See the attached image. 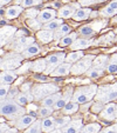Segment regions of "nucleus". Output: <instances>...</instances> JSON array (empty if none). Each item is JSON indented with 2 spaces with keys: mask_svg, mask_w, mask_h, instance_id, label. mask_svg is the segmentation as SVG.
Masks as SVG:
<instances>
[{
  "mask_svg": "<svg viewBox=\"0 0 117 133\" xmlns=\"http://www.w3.org/2000/svg\"><path fill=\"white\" fill-rule=\"evenodd\" d=\"M12 0H0V6H4V5H7L10 4Z\"/></svg>",
  "mask_w": 117,
  "mask_h": 133,
  "instance_id": "nucleus-51",
  "label": "nucleus"
},
{
  "mask_svg": "<svg viewBox=\"0 0 117 133\" xmlns=\"http://www.w3.org/2000/svg\"><path fill=\"white\" fill-rule=\"evenodd\" d=\"M56 17H57V11L56 10H54V8H45V10L40 11V13H39V15H37L36 19L40 21L43 26L45 24L52 21L53 19H55Z\"/></svg>",
  "mask_w": 117,
  "mask_h": 133,
  "instance_id": "nucleus-14",
  "label": "nucleus"
},
{
  "mask_svg": "<svg viewBox=\"0 0 117 133\" xmlns=\"http://www.w3.org/2000/svg\"><path fill=\"white\" fill-rule=\"evenodd\" d=\"M100 118L103 120L111 121L117 118V103H109L100 113Z\"/></svg>",
  "mask_w": 117,
  "mask_h": 133,
  "instance_id": "nucleus-11",
  "label": "nucleus"
},
{
  "mask_svg": "<svg viewBox=\"0 0 117 133\" xmlns=\"http://www.w3.org/2000/svg\"><path fill=\"white\" fill-rule=\"evenodd\" d=\"M49 133H62V130H60V128H55L54 131H52V132Z\"/></svg>",
  "mask_w": 117,
  "mask_h": 133,
  "instance_id": "nucleus-52",
  "label": "nucleus"
},
{
  "mask_svg": "<svg viewBox=\"0 0 117 133\" xmlns=\"http://www.w3.org/2000/svg\"><path fill=\"white\" fill-rule=\"evenodd\" d=\"M63 24L62 19H60V18H55V19H53L52 21H49V23L45 24V25L42 26V30H48V31H55L57 27H60L61 25Z\"/></svg>",
  "mask_w": 117,
  "mask_h": 133,
  "instance_id": "nucleus-34",
  "label": "nucleus"
},
{
  "mask_svg": "<svg viewBox=\"0 0 117 133\" xmlns=\"http://www.w3.org/2000/svg\"><path fill=\"white\" fill-rule=\"evenodd\" d=\"M76 33L80 34L82 38H90L96 33V31L94 30V27L91 25H84V26H81Z\"/></svg>",
  "mask_w": 117,
  "mask_h": 133,
  "instance_id": "nucleus-32",
  "label": "nucleus"
},
{
  "mask_svg": "<svg viewBox=\"0 0 117 133\" xmlns=\"http://www.w3.org/2000/svg\"><path fill=\"white\" fill-rule=\"evenodd\" d=\"M96 58L95 55H91V54H88V55H84L82 59L75 63L74 65L72 66V70H70V73L73 75H81V74H84V73L88 72L90 67L92 65V61L94 59Z\"/></svg>",
  "mask_w": 117,
  "mask_h": 133,
  "instance_id": "nucleus-7",
  "label": "nucleus"
},
{
  "mask_svg": "<svg viewBox=\"0 0 117 133\" xmlns=\"http://www.w3.org/2000/svg\"><path fill=\"white\" fill-rule=\"evenodd\" d=\"M29 86H32L30 83L24 84V85L21 86V91H22V92H30V91H32V87H29Z\"/></svg>",
  "mask_w": 117,
  "mask_h": 133,
  "instance_id": "nucleus-48",
  "label": "nucleus"
},
{
  "mask_svg": "<svg viewBox=\"0 0 117 133\" xmlns=\"http://www.w3.org/2000/svg\"><path fill=\"white\" fill-rule=\"evenodd\" d=\"M108 60H109V57L108 55H98L96 58L94 59L92 61V65L91 67L88 70V72L85 73L88 78H98L101 75L103 74L104 72V68H107V64H108Z\"/></svg>",
  "mask_w": 117,
  "mask_h": 133,
  "instance_id": "nucleus-6",
  "label": "nucleus"
},
{
  "mask_svg": "<svg viewBox=\"0 0 117 133\" xmlns=\"http://www.w3.org/2000/svg\"><path fill=\"white\" fill-rule=\"evenodd\" d=\"M54 112L53 107H46V106H41L39 110H37V117L40 118H47V117H50Z\"/></svg>",
  "mask_w": 117,
  "mask_h": 133,
  "instance_id": "nucleus-38",
  "label": "nucleus"
},
{
  "mask_svg": "<svg viewBox=\"0 0 117 133\" xmlns=\"http://www.w3.org/2000/svg\"><path fill=\"white\" fill-rule=\"evenodd\" d=\"M41 128L43 133H49L54 131L55 128V118L54 117H47V118L41 119Z\"/></svg>",
  "mask_w": 117,
  "mask_h": 133,
  "instance_id": "nucleus-24",
  "label": "nucleus"
},
{
  "mask_svg": "<svg viewBox=\"0 0 117 133\" xmlns=\"http://www.w3.org/2000/svg\"><path fill=\"white\" fill-rule=\"evenodd\" d=\"M22 12H24L22 6H20V5L10 6V7H7L5 11V18L6 19H15V18H18Z\"/></svg>",
  "mask_w": 117,
  "mask_h": 133,
  "instance_id": "nucleus-21",
  "label": "nucleus"
},
{
  "mask_svg": "<svg viewBox=\"0 0 117 133\" xmlns=\"http://www.w3.org/2000/svg\"><path fill=\"white\" fill-rule=\"evenodd\" d=\"M19 88L18 87H11V90H10V92H8V96H7V98L8 99H15V97L19 94Z\"/></svg>",
  "mask_w": 117,
  "mask_h": 133,
  "instance_id": "nucleus-45",
  "label": "nucleus"
},
{
  "mask_svg": "<svg viewBox=\"0 0 117 133\" xmlns=\"http://www.w3.org/2000/svg\"><path fill=\"white\" fill-rule=\"evenodd\" d=\"M115 33H116V34H117V28H116V31H115Z\"/></svg>",
  "mask_w": 117,
  "mask_h": 133,
  "instance_id": "nucleus-54",
  "label": "nucleus"
},
{
  "mask_svg": "<svg viewBox=\"0 0 117 133\" xmlns=\"http://www.w3.org/2000/svg\"><path fill=\"white\" fill-rule=\"evenodd\" d=\"M43 0H21V6L24 8L26 7H33V6H37L42 4Z\"/></svg>",
  "mask_w": 117,
  "mask_h": 133,
  "instance_id": "nucleus-41",
  "label": "nucleus"
},
{
  "mask_svg": "<svg viewBox=\"0 0 117 133\" xmlns=\"http://www.w3.org/2000/svg\"><path fill=\"white\" fill-rule=\"evenodd\" d=\"M82 119H73L62 130V133H80L82 130Z\"/></svg>",
  "mask_w": 117,
  "mask_h": 133,
  "instance_id": "nucleus-16",
  "label": "nucleus"
},
{
  "mask_svg": "<svg viewBox=\"0 0 117 133\" xmlns=\"http://www.w3.org/2000/svg\"><path fill=\"white\" fill-rule=\"evenodd\" d=\"M69 33H72L70 26L67 25V24H62L60 27H57L56 30L54 31V39L55 40H61L63 37L68 35Z\"/></svg>",
  "mask_w": 117,
  "mask_h": 133,
  "instance_id": "nucleus-26",
  "label": "nucleus"
},
{
  "mask_svg": "<svg viewBox=\"0 0 117 133\" xmlns=\"http://www.w3.org/2000/svg\"><path fill=\"white\" fill-rule=\"evenodd\" d=\"M80 4H69V5H65L57 11V18L60 19H68L74 15V13L80 8Z\"/></svg>",
  "mask_w": 117,
  "mask_h": 133,
  "instance_id": "nucleus-13",
  "label": "nucleus"
},
{
  "mask_svg": "<svg viewBox=\"0 0 117 133\" xmlns=\"http://www.w3.org/2000/svg\"><path fill=\"white\" fill-rule=\"evenodd\" d=\"M8 127V125H6V124H0V133H4Z\"/></svg>",
  "mask_w": 117,
  "mask_h": 133,
  "instance_id": "nucleus-49",
  "label": "nucleus"
},
{
  "mask_svg": "<svg viewBox=\"0 0 117 133\" xmlns=\"http://www.w3.org/2000/svg\"><path fill=\"white\" fill-rule=\"evenodd\" d=\"M105 70H107V72L110 73V74H116L117 73V53L112 54L109 58Z\"/></svg>",
  "mask_w": 117,
  "mask_h": 133,
  "instance_id": "nucleus-33",
  "label": "nucleus"
},
{
  "mask_svg": "<svg viewBox=\"0 0 117 133\" xmlns=\"http://www.w3.org/2000/svg\"><path fill=\"white\" fill-rule=\"evenodd\" d=\"M112 23L117 24V15H116V17H115V18H114V19H112Z\"/></svg>",
  "mask_w": 117,
  "mask_h": 133,
  "instance_id": "nucleus-53",
  "label": "nucleus"
},
{
  "mask_svg": "<svg viewBox=\"0 0 117 133\" xmlns=\"http://www.w3.org/2000/svg\"><path fill=\"white\" fill-rule=\"evenodd\" d=\"M66 53L65 52H56L53 53V54H49L46 58V61H47V70L45 71V74H50L57 66H60L61 64H63L66 59Z\"/></svg>",
  "mask_w": 117,
  "mask_h": 133,
  "instance_id": "nucleus-9",
  "label": "nucleus"
},
{
  "mask_svg": "<svg viewBox=\"0 0 117 133\" xmlns=\"http://www.w3.org/2000/svg\"><path fill=\"white\" fill-rule=\"evenodd\" d=\"M35 40L33 37H19L17 38L15 40H12L8 45V48L12 50L13 52H17V53H22L24 51L26 50V47H28L29 45L34 44Z\"/></svg>",
  "mask_w": 117,
  "mask_h": 133,
  "instance_id": "nucleus-8",
  "label": "nucleus"
},
{
  "mask_svg": "<svg viewBox=\"0 0 117 133\" xmlns=\"http://www.w3.org/2000/svg\"><path fill=\"white\" fill-rule=\"evenodd\" d=\"M97 87L96 85H85V86H80L74 91L72 97V101L77 104H85L90 101L94 97H96L97 93Z\"/></svg>",
  "mask_w": 117,
  "mask_h": 133,
  "instance_id": "nucleus-2",
  "label": "nucleus"
},
{
  "mask_svg": "<svg viewBox=\"0 0 117 133\" xmlns=\"http://www.w3.org/2000/svg\"><path fill=\"white\" fill-rule=\"evenodd\" d=\"M60 91L59 86L55 84H50V83H42V84H34L32 86V93L33 99L35 101H41L42 99H45L46 97L50 96L53 93H56Z\"/></svg>",
  "mask_w": 117,
  "mask_h": 133,
  "instance_id": "nucleus-3",
  "label": "nucleus"
},
{
  "mask_svg": "<svg viewBox=\"0 0 117 133\" xmlns=\"http://www.w3.org/2000/svg\"><path fill=\"white\" fill-rule=\"evenodd\" d=\"M104 1L105 0H79V4H80L82 7H88V6L96 5V4L104 3Z\"/></svg>",
  "mask_w": 117,
  "mask_h": 133,
  "instance_id": "nucleus-42",
  "label": "nucleus"
},
{
  "mask_svg": "<svg viewBox=\"0 0 117 133\" xmlns=\"http://www.w3.org/2000/svg\"><path fill=\"white\" fill-rule=\"evenodd\" d=\"M14 100L17 101L19 105L24 106V105H26V104L33 101L34 99H33V96H32V93L30 92H20L17 97H15Z\"/></svg>",
  "mask_w": 117,
  "mask_h": 133,
  "instance_id": "nucleus-30",
  "label": "nucleus"
},
{
  "mask_svg": "<svg viewBox=\"0 0 117 133\" xmlns=\"http://www.w3.org/2000/svg\"><path fill=\"white\" fill-rule=\"evenodd\" d=\"M115 14H117V0H112L109 5H107L104 8L100 11V15L105 18L114 17Z\"/></svg>",
  "mask_w": 117,
  "mask_h": 133,
  "instance_id": "nucleus-20",
  "label": "nucleus"
},
{
  "mask_svg": "<svg viewBox=\"0 0 117 133\" xmlns=\"http://www.w3.org/2000/svg\"><path fill=\"white\" fill-rule=\"evenodd\" d=\"M101 133H117V124L116 125H111L109 127H105L101 130Z\"/></svg>",
  "mask_w": 117,
  "mask_h": 133,
  "instance_id": "nucleus-46",
  "label": "nucleus"
},
{
  "mask_svg": "<svg viewBox=\"0 0 117 133\" xmlns=\"http://www.w3.org/2000/svg\"><path fill=\"white\" fill-rule=\"evenodd\" d=\"M30 71L33 72H36V73H41V72H45L47 70V61L45 59H36L35 61L30 63Z\"/></svg>",
  "mask_w": 117,
  "mask_h": 133,
  "instance_id": "nucleus-27",
  "label": "nucleus"
},
{
  "mask_svg": "<svg viewBox=\"0 0 117 133\" xmlns=\"http://www.w3.org/2000/svg\"><path fill=\"white\" fill-rule=\"evenodd\" d=\"M10 90H11L10 85H0V100L7 98Z\"/></svg>",
  "mask_w": 117,
  "mask_h": 133,
  "instance_id": "nucleus-43",
  "label": "nucleus"
},
{
  "mask_svg": "<svg viewBox=\"0 0 117 133\" xmlns=\"http://www.w3.org/2000/svg\"><path fill=\"white\" fill-rule=\"evenodd\" d=\"M90 13H91V10L89 7H80L76 12L73 15V19L75 21H82V20H87L88 18L90 17Z\"/></svg>",
  "mask_w": 117,
  "mask_h": 133,
  "instance_id": "nucleus-23",
  "label": "nucleus"
},
{
  "mask_svg": "<svg viewBox=\"0 0 117 133\" xmlns=\"http://www.w3.org/2000/svg\"><path fill=\"white\" fill-rule=\"evenodd\" d=\"M24 57L20 53L10 52L0 57V70L1 71H14L21 65Z\"/></svg>",
  "mask_w": 117,
  "mask_h": 133,
  "instance_id": "nucleus-4",
  "label": "nucleus"
},
{
  "mask_svg": "<svg viewBox=\"0 0 117 133\" xmlns=\"http://www.w3.org/2000/svg\"><path fill=\"white\" fill-rule=\"evenodd\" d=\"M36 38L42 44H48L52 40H54V31L48 30H40L36 33Z\"/></svg>",
  "mask_w": 117,
  "mask_h": 133,
  "instance_id": "nucleus-25",
  "label": "nucleus"
},
{
  "mask_svg": "<svg viewBox=\"0 0 117 133\" xmlns=\"http://www.w3.org/2000/svg\"><path fill=\"white\" fill-rule=\"evenodd\" d=\"M18 78L15 71H3L0 72V85H11Z\"/></svg>",
  "mask_w": 117,
  "mask_h": 133,
  "instance_id": "nucleus-18",
  "label": "nucleus"
},
{
  "mask_svg": "<svg viewBox=\"0 0 117 133\" xmlns=\"http://www.w3.org/2000/svg\"><path fill=\"white\" fill-rule=\"evenodd\" d=\"M4 133H18V130L15 127H10V128H7Z\"/></svg>",
  "mask_w": 117,
  "mask_h": 133,
  "instance_id": "nucleus-50",
  "label": "nucleus"
},
{
  "mask_svg": "<svg viewBox=\"0 0 117 133\" xmlns=\"http://www.w3.org/2000/svg\"><path fill=\"white\" fill-rule=\"evenodd\" d=\"M17 32H18L17 28L11 25H6L0 27V48L6 46L7 44H10Z\"/></svg>",
  "mask_w": 117,
  "mask_h": 133,
  "instance_id": "nucleus-10",
  "label": "nucleus"
},
{
  "mask_svg": "<svg viewBox=\"0 0 117 133\" xmlns=\"http://www.w3.org/2000/svg\"><path fill=\"white\" fill-rule=\"evenodd\" d=\"M83 57H84V52H83V51H73V52L68 53V54L66 55L65 61L74 65L75 63H77V61L80 60V59H82Z\"/></svg>",
  "mask_w": 117,
  "mask_h": 133,
  "instance_id": "nucleus-29",
  "label": "nucleus"
},
{
  "mask_svg": "<svg viewBox=\"0 0 117 133\" xmlns=\"http://www.w3.org/2000/svg\"><path fill=\"white\" fill-rule=\"evenodd\" d=\"M96 100L102 104L112 103L114 100H117V83L98 87L96 93Z\"/></svg>",
  "mask_w": 117,
  "mask_h": 133,
  "instance_id": "nucleus-5",
  "label": "nucleus"
},
{
  "mask_svg": "<svg viewBox=\"0 0 117 133\" xmlns=\"http://www.w3.org/2000/svg\"><path fill=\"white\" fill-rule=\"evenodd\" d=\"M77 39V33L76 32H72L68 35L63 37L61 40H59V46L60 47H66V46H70L75 40Z\"/></svg>",
  "mask_w": 117,
  "mask_h": 133,
  "instance_id": "nucleus-31",
  "label": "nucleus"
},
{
  "mask_svg": "<svg viewBox=\"0 0 117 133\" xmlns=\"http://www.w3.org/2000/svg\"><path fill=\"white\" fill-rule=\"evenodd\" d=\"M94 44V41L89 38H80V39H76L74 43L70 45V50L73 51H83L84 48L89 47Z\"/></svg>",
  "mask_w": 117,
  "mask_h": 133,
  "instance_id": "nucleus-17",
  "label": "nucleus"
},
{
  "mask_svg": "<svg viewBox=\"0 0 117 133\" xmlns=\"http://www.w3.org/2000/svg\"><path fill=\"white\" fill-rule=\"evenodd\" d=\"M72 66L73 65L69 63H63V64H61L60 66H57V67L50 73V75H52V77H63V75H68L70 73Z\"/></svg>",
  "mask_w": 117,
  "mask_h": 133,
  "instance_id": "nucleus-19",
  "label": "nucleus"
},
{
  "mask_svg": "<svg viewBox=\"0 0 117 133\" xmlns=\"http://www.w3.org/2000/svg\"><path fill=\"white\" fill-rule=\"evenodd\" d=\"M61 97H62V93H61L60 91H59V92H56V93H53V94L46 97L45 99H42V100H41V106H46V107H53V106H54L55 104L57 103V101L60 100Z\"/></svg>",
  "mask_w": 117,
  "mask_h": 133,
  "instance_id": "nucleus-22",
  "label": "nucleus"
},
{
  "mask_svg": "<svg viewBox=\"0 0 117 133\" xmlns=\"http://www.w3.org/2000/svg\"><path fill=\"white\" fill-rule=\"evenodd\" d=\"M77 111H79V104L70 101L61 110V113L62 114H73V113H76Z\"/></svg>",
  "mask_w": 117,
  "mask_h": 133,
  "instance_id": "nucleus-36",
  "label": "nucleus"
},
{
  "mask_svg": "<svg viewBox=\"0 0 117 133\" xmlns=\"http://www.w3.org/2000/svg\"><path fill=\"white\" fill-rule=\"evenodd\" d=\"M42 132V128H41V120L40 119H36L32 125L28 128H26L24 131V133H41Z\"/></svg>",
  "mask_w": 117,
  "mask_h": 133,
  "instance_id": "nucleus-37",
  "label": "nucleus"
},
{
  "mask_svg": "<svg viewBox=\"0 0 117 133\" xmlns=\"http://www.w3.org/2000/svg\"><path fill=\"white\" fill-rule=\"evenodd\" d=\"M73 93H74L73 87H68L67 90L63 92V94H62V97L60 98V100H59L54 106H53V110H54V111L62 110V108L65 107L68 103H70V101H72L70 99H72V97H73Z\"/></svg>",
  "mask_w": 117,
  "mask_h": 133,
  "instance_id": "nucleus-15",
  "label": "nucleus"
},
{
  "mask_svg": "<svg viewBox=\"0 0 117 133\" xmlns=\"http://www.w3.org/2000/svg\"><path fill=\"white\" fill-rule=\"evenodd\" d=\"M101 131V125L97 123H91L88 124V125H84L82 127L80 133H97Z\"/></svg>",
  "mask_w": 117,
  "mask_h": 133,
  "instance_id": "nucleus-35",
  "label": "nucleus"
},
{
  "mask_svg": "<svg viewBox=\"0 0 117 133\" xmlns=\"http://www.w3.org/2000/svg\"><path fill=\"white\" fill-rule=\"evenodd\" d=\"M40 53V47L37 44H32L29 45L28 47H26V50L21 53V55L24 57V59H28V58H32V57H35L36 54Z\"/></svg>",
  "mask_w": 117,
  "mask_h": 133,
  "instance_id": "nucleus-28",
  "label": "nucleus"
},
{
  "mask_svg": "<svg viewBox=\"0 0 117 133\" xmlns=\"http://www.w3.org/2000/svg\"><path fill=\"white\" fill-rule=\"evenodd\" d=\"M27 25L32 30H35V31H40V28L42 27V24L37 20L36 18L35 19H27Z\"/></svg>",
  "mask_w": 117,
  "mask_h": 133,
  "instance_id": "nucleus-40",
  "label": "nucleus"
},
{
  "mask_svg": "<svg viewBox=\"0 0 117 133\" xmlns=\"http://www.w3.org/2000/svg\"><path fill=\"white\" fill-rule=\"evenodd\" d=\"M26 114V108L19 105L14 99H3L0 100V116L7 120H17L20 117Z\"/></svg>",
  "mask_w": 117,
  "mask_h": 133,
  "instance_id": "nucleus-1",
  "label": "nucleus"
},
{
  "mask_svg": "<svg viewBox=\"0 0 117 133\" xmlns=\"http://www.w3.org/2000/svg\"><path fill=\"white\" fill-rule=\"evenodd\" d=\"M70 120H72L70 117H59V118H55V127L61 130V128L65 127Z\"/></svg>",
  "mask_w": 117,
  "mask_h": 133,
  "instance_id": "nucleus-39",
  "label": "nucleus"
},
{
  "mask_svg": "<svg viewBox=\"0 0 117 133\" xmlns=\"http://www.w3.org/2000/svg\"><path fill=\"white\" fill-rule=\"evenodd\" d=\"M0 8H1V6H0Z\"/></svg>",
  "mask_w": 117,
  "mask_h": 133,
  "instance_id": "nucleus-55",
  "label": "nucleus"
},
{
  "mask_svg": "<svg viewBox=\"0 0 117 133\" xmlns=\"http://www.w3.org/2000/svg\"><path fill=\"white\" fill-rule=\"evenodd\" d=\"M36 120L34 114H24L22 117H20L19 119L14 121V127L18 131H25L26 128H28L34 121Z\"/></svg>",
  "mask_w": 117,
  "mask_h": 133,
  "instance_id": "nucleus-12",
  "label": "nucleus"
},
{
  "mask_svg": "<svg viewBox=\"0 0 117 133\" xmlns=\"http://www.w3.org/2000/svg\"><path fill=\"white\" fill-rule=\"evenodd\" d=\"M39 13H40V11L35 10V8H30L26 12V19H35V18H37Z\"/></svg>",
  "mask_w": 117,
  "mask_h": 133,
  "instance_id": "nucleus-44",
  "label": "nucleus"
},
{
  "mask_svg": "<svg viewBox=\"0 0 117 133\" xmlns=\"http://www.w3.org/2000/svg\"><path fill=\"white\" fill-rule=\"evenodd\" d=\"M103 108H104L103 107V104L100 103V101H97V103H95V105L91 107V110H92V112H96V113L100 112L101 113V111H102Z\"/></svg>",
  "mask_w": 117,
  "mask_h": 133,
  "instance_id": "nucleus-47",
  "label": "nucleus"
}]
</instances>
